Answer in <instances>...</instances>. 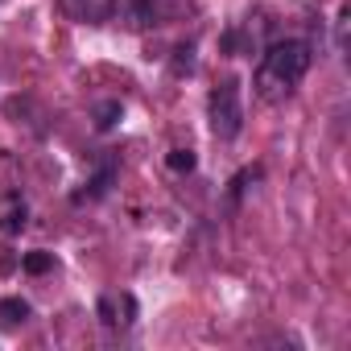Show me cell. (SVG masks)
I'll list each match as a JSON object with an SVG mask.
<instances>
[{"label":"cell","mask_w":351,"mask_h":351,"mask_svg":"<svg viewBox=\"0 0 351 351\" xmlns=\"http://www.w3.org/2000/svg\"><path fill=\"white\" fill-rule=\"evenodd\" d=\"M120 116H124V104H120V99H104V104H95V128H99V132L116 128Z\"/></svg>","instance_id":"cell-7"},{"label":"cell","mask_w":351,"mask_h":351,"mask_svg":"<svg viewBox=\"0 0 351 351\" xmlns=\"http://www.w3.org/2000/svg\"><path fill=\"white\" fill-rule=\"evenodd\" d=\"M169 71H173V79H186V75H195V46H191V42L173 50V62H169Z\"/></svg>","instance_id":"cell-9"},{"label":"cell","mask_w":351,"mask_h":351,"mask_svg":"<svg viewBox=\"0 0 351 351\" xmlns=\"http://www.w3.org/2000/svg\"><path fill=\"white\" fill-rule=\"evenodd\" d=\"M21 269L29 273V277H42V273H50L54 269V252H25V261H21Z\"/></svg>","instance_id":"cell-11"},{"label":"cell","mask_w":351,"mask_h":351,"mask_svg":"<svg viewBox=\"0 0 351 351\" xmlns=\"http://www.w3.org/2000/svg\"><path fill=\"white\" fill-rule=\"evenodd\" d=\"M207 120H211V132L219 141H236L240 128H244V95H240V79H219L207 95Z\"/></svg>","instance_id":"cell-2"},{"label":"cell","mask_w":351,"mask_h":351,"mask_svg":"<svg viewBox=\"0 0 351 351\" xmlns=\"http://www.w3.org/2000/svg\"><path fill=\"white\" fill-rule=\"evenodd\" d=\"M29 314H34V306H29L25 298H5V302H0V326H5V330L25 326V322H29Z\"/></svg>","instance_id":"cell-6"},{"label":"cell","mask_w":351,"mask_h":351,"mask_svg":"<svg viewBox=\"0 0 351 351\" xmlns=\"http://www.w3.org/2000/svg\"><path fill=\"white\" fill-rule=\"evenodd\" d=\"M95 310H99V322H104V326H128V322L136 318L132 293H120V298H116V293H104Z\"/></svg>","instance_id":"cell-3"},{"label":"cell","mask_w":351,"mask_h":351,"mask_svg":"<svg viewBox=\"0 0 351 351\" xmlns=\"http://www.w3.org/2000/svg\"><path fill=\"white\" fill-rule=\"evenodd\" d=\"M161 5L165 0H132V13H136L141 25H165L161 21Z\"/></svg>","instance_id":"cell-8"},{"label":"cell","mask_w":351,"mask_h":351,"mask_svg":"<svg viewBox=\"0 0 351 351\" xmlns=\"http://www.w3.org/2000/svg\"><path fill=\"white\" fill-rule=\"evenodd\" d=\"M310 62H314L310 42H302V38L273 42V46L261 54V66H256V75H252L256 95H261L265 104H281V99H285L302 79H306Z\"/></svg>","instance_id":"cell-1"},{"label":"cell","mask_w":351,"mask_h":351,"mask_svg":"<svg viewBox=\"0 0 351 351\" xmlns=\"http://www.w3.org/2000/svg\"><path fill=\"white\" fill-rule=\"evenodd\" d=\"M66 5L83 25H104L116 17V0H66Z\"/></svg>","instance_id":"cell-5"},{"label":"cell","mask_w":351,"mask_h":351,"mask_svg":"<svg viewBox=\"0 0 351 351\" xmlns=\"http://www.w3.org/2000/svg\"><path fill=\"white\" fill-rule=\"evenodd\" d=\"M165 165H169L173 173H191V169L199 165V157H195V149H169V153H165Z\"/></svg>","instance_id":"cell-10"},{"label":"cell","mask_w":351,"mask_h":351,"mask_svg":"<svg viewBox=\"0 0 351 351\" xmlns=\"http://www.w3.org/2000/svg\"><path fill=\"white\" fill-rule=\"evenodd\" d=\"M25 223H29V207H25L21 195H5V199H0V232H5V236H21Z\"/></svg>","instance_id":"cell-4"}]
</instances>
